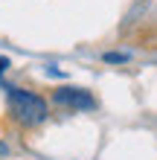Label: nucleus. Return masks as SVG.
Segmentation results:
<instances>
[{
	"mask_svg": "<svg viewBox=\"0 0 157 160\" xmlns=\"http://www.w3.org/2000/svg\"><path fill=\"white\" fill-rule=\"evenodd\" d=\"M6 67H9V58H6V55H0V79H3V73H6Z\"/></svg>",
	"mask_w": 157,
	"mask_h": 160,
	"instance_id": "obj_4",
	"label": "nucleus"
},
{
	"mask_svg": "<svg viewBox=\"0 0 157 160\" xmlns=\"http://www.w3.org/2000/svg\"><path fill=\"white\" fill-rule=\"evenodd\" d=\"M125 58H128L125 52H108L105 55V61H110V64H119V61H125Z\"/></svg>",
	"mask_w": 157,
	"mask_h": 160,
	"instance_id": "obj_3",
	"label": "nucleus"
},
{
	"mask_svg": "<svg viewBox=\"0 0 157 160\" xmlns=\"http://www.w3.org/2000/svg\"><path fill=\"white\" fill-rule=\"evenodd\" d=\"M6 96H9V114H12V119L21 122V125H26V128L38 125V122H44L50 117L47 99H41L38 93H32V90L6 88Z\"/></svg>",
	"mask_w": 157,
	"mask_h": 160,
	"instance_id": "obj_1",
	"label": "nucleus"
},
{
	"mask_svg": "<svg viewBox=\"0 0 157 160\" xmlns=\"http://www.w3.org/2000/svg\"><path fill=\"white\" fill-rule=\"evenodd\" d=\"M52 102L67 111H93L96 108V99L90 96L87 90L81 88H55L52 90Z\"/></svg>",
	"mask_w": 157,
	"mask_h": 160,
	"instance_id": "obj_2",
	"label": "nucleus"
}]
</instances>
